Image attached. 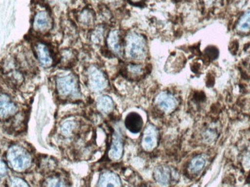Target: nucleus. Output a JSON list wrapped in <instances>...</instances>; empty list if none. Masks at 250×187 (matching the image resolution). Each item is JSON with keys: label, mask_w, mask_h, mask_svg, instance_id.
Here are the masks:
<instances>
[{"label": "nucleus", "mask_w": 250, "mask_h": 187, "mask_svg": "<svg viewBox=\"0 0 250 187\" xmlns=\"http://www.w3.org/2000/svg\"><path fill=\"white\" fill-rule=\"evenodd\" d=\"M153 176L158 184L163 186L169 185L175 179V172L168 166H159L153 172Z\"/></svg>", "instance_id": "nucleus-9"}, {"label": "nucleus", "mask_w": 250, "mask_h": 187, "mask_svg": "<svg viewBox=\"0 0 250 187\" xmlns=\"http://www.w3.org/2000/svg\"><path fill=\"white\" fill-rule=\"evenodd\" d=\"M45 187H65V183L57 176L49 177L45 182Z\"/></svg>", "instance_id": "nucleus-20"}, {"label": "nucleus", "mask_w": 250, "mask_h": 187, "mask_svg": "<svg viewBox=\"0 0 250 187\" xmlns=\"http://www.w3.org/2000/svg\"><path fill=\"white\" fill-rule=\"evenodd\" d=\"M1 118L6 119L17 112V107L6 94H1Z\"/></svg>", "instance_id": "nucleus-14"}, {"label": "nucleus", "mask_w": 250, "mask_h": 187, "mask_svg": "<svg viewBox=\"0 0 250 187\" xmlns=\"http://www.w3.org/2000/svg\"><path fill=\"white\" fill-rule=\"evenodd\" d=\"M98 187H121L122 182L120 176L116 173L106 171L100 175Z\"/></svg>", "instance_id": "nucleus-13"}, {"label": "nucleus", "mask_w": 250, "mask_h": 187, "mask_svg": "<svg viewBox=\"0 0 250 187\" xmlns=\"http://www.w3.org/2000/svg\"><path fill=\"white\" fill-rule=\"evenodd\" d=\"M203 1L207 6H211L214 2H216V0H203Z\"/></svg>", "instance_id": "nucleus-25"}, {"label": "nucleus", "mask_w": 250, "mask_h": 187, "mask_svg": "<svg viewBox=\"0 0 250 187\" xmlns=\"http://www.w3.org/2000/svg\"><path fill=\"white\" fill-rule=\"evenodd\" d=\"M236 30L240 33H248L250 32V9L242 15L236 23Z\"/></svg>", "instance_id": "nucleus-18"}, {"label": "nucleus", "mask_w": 250, "mask_h": 187, "mask_svg": "<svg viewBox=\"0 0 250 187\" xmlns=\"http://www.w3.org/2000/svg\"><path fill=\"white\" fill-rule=\"evenodd\" d=\"M86 75L88 86L93 92L105 90L109 85V81L105 73L96 66L89 67L86 72Z\"/></svg>", "instance_id": "nucleus-4"}, {"label": "nucleus", "mask_w": 250, "mask_h": 187, "mask_svg": "<svg viewBox=\"0 0 250 187\" xmlns=\"http://www.w3.org/2000/svg\"><path fill=\"white\" fill-rule=\"evenodd\" d=\"M35 53L40 65L44 68H49L53 64V56L49 47L43 42L39 41L35 45Z\"/></svg>", "instance_id": "nucleus-8"}, {"label": "nucleus", "mask_w": 250, "mask_h": 187, "mask_svg": "<svg viewBox=\"0 0 250 187\" xmlns=\"http://www.w3.org/2000/svg\"><path fill=\"white\" fill-rule=\"evenodd\" d=\"M124 153V142L121 135L119 133H115L112 139L110 149L109 150V159L113 161H118L123 157Z\"/></svg>", "instance_id": "nucleus-11"}, {"label": "nucleus", "mask_w": 250, "mask_h": 187, "mask_svg": "<svg viewBox=\"0 0 250 187\" xmlns=\"http://www.w3.org/2000/svg\"><path fill=\"white\" fill-rule=\"evenodd\" d=\"M128 1L133 5H140L144 2V0H128Z\"/></svg>", "instance_id": "nucleus-24"}, {"label": "nucleus", "mask_w": 250, "mask_h": 187, "mask_svg": "<svg viewBox=\"0 0 250 187\" xmlns=\"http://www.w3.org/2000/svg\"><path fill=\"white\" fill-rule=\"evenodd\" d=\"M6 159L9 167L19 173L26 170L32 164L31 155L25 148L19 145H13L9 148Z\"/></svg>", "instance_id": "nucleus-2"}, {"label": "nucleus", "mask_w": 250, "mask_h": 187, "mask_svg": "<svg viewBox=\"0 0 250 187\" xmlns=\"http://www.w3.org/2000/svg\"><path fill=\"white\" fill-rule=\"evenodd\" d=\"M127 77L132 79H137L145 75V67L141 64L129 63L125 66Z\"/></svg>", "instance_id": "nucleus-15"}, {"label": "nucleus", "mask_w": 250, "mask_h": 187, "mask_svg": "<svg viewBox=\"0 0 250 187\" xmlns=\"http://www.w3.org/2000/svg\"><path fill=\"white\" fill-rule=\"evenodd\" d=\"M207 164V159L203 155H198L191 160L188 164V171L191 173H198L201 172Z\"/></svg>", "instance_id": "nucleus-17"}, {"label": "nucleus", "mask_w": 250, "mask_h": 187, "mask_svg": "<svg viewBox=\"0 0 250 187\" xmlns=\"http://www.w3.org/2000/svg\"><path fill=\"white\" fill-rule=\"evenodd\" d=\"M73 128H74V124L71 121H66L61 127V132L65 136H69L73 132Z\"/></svg>", "instance_id": "nucleus-22"}, {"label": "nucleus", "mask_w": 250, "mask_h": 187, "mask_svg": "<svg viewBox=\"0 0 250 187\" xmlns=\"http://www.w3.org/2000/svg\"><path fill=\"white\" fill-rule=\"evenodd\" d=\"M8 169L6 163L3 160H1V178H3L7 174Z\"/></svg>", "instance_id": "nucleus-23"}, {"label": "nucleus", "mask_w": 250, "mask_h": 187, "mask_svg": "<svg viewBox=\"0 0 250 187\" xmlns=\"http://www.w3.org/2000/svg\"><path fill=\"white\" fill-rule=\"evenodd\" d=\"M53 26V19L46 10H40L35 14L33 27L36 32L40 33H47Z\"/></svg>", "instance_id": "nucleus-5"}, {"label": "nucleus", "mask_w": 250, "mask_h": 187, "mask_svg": "<svg viewBox=\"0 0 250 187\" xmlns=\"http://www.w3.org/2000/svg\"><path fill=\"white\" fill-rule=\"evenodd\" d=\"M107 47L111 53L117 56H120L123 53V45L121 43L120 31L112 29L106 38Z\"/></svg>", "instance_id": "nucleus-10"}, {"label": "nucleus", "mask_w": 250, "mask_h": 187, "mask_svg": "<svg viewBox=\"0 0 250 187\" xmlns=\"http://www.w3.org/2000/svg\"><path fill=\"white\" fill-rule=\"evenodd\" d=\"M155 104L160 111L169 113L176 109L177 101L176 97L169 92H162L155 98Z\"/></svg>", "instance_id": "nucleus-6"}, {"label": "nucleus", "mask_w": 250, "mask_h": 187, "mask_svg": "<svg viewBox=\"0 0 250 187\" xmlns=\"http://www.w3.org/2000/svg\"><path fill=\"white\" fill-rule=\"evenodd\" d=\"M7 184L9 187H29V184L17 176H10L8 179Z\"/></svg>", "instance_id": "nucleus-21"}, {"label": "nucleus", "mask_w": 250, "mask_h": 187, "mask_svg": "<svg viewBox=\"0 0 250 187\" xmlns=\"http://www.w3.org/2000/svg\"><path fill=\"white\" fill-rule=\"evenodd\" d=\"M124 53L131 61H143L148 55L147 41L143 35L136 32H129L124 39Z\"/></svg>", "instance_id": "nucleus-1"}, {"label": "nucleus", "mask_w": 250, "mask_h": 187, "mask_svg": "<svg viewBox=\"0 0 250 187\" xmlns=\"http://www.w3.org/2000/svg\"><path fill=\"white\" fill-rule=\"evenodd\" d=\"M96 108L104 113H109L113 112L114 102L108 95H102L96 100Z\"/></svg>", "instance_id": "nucleus-16"}, {"label": "nucleus", "mask_w": 250, "mask_h": 187, "mask_svg": "<svg viewBox=\"0 0 250 187\" xmlns=\"http://www.w3.org/2000/svg\"><path fill=\"white\" fill-rule=\"evenodd\" d=\"M56 85L59 95L62 98H74L80 94L78 79L73 73L58 75Z\"/></svg>", "instance_id": "nucleus-3"}, {"label": "nucleus", "mask_w": 250, "mask_h": 187, "mask_svg": "<svg viewBox=\"0 0 250 187\" xmlns=\"http://www.w3.org/2000/svg\"><path fill=\"white\" fill-rule=\"evenodd\" d=\"M158 138L159 131L157 128L152 124L147 125L142 137V147L146 151H152L157 146Z\"/></svg>", "instance_id": "nucleus-7"}, {"label": "nucleus", "mask_w": 250, "mask_h": 187, "mask_svg": "<svg viewBox=\"0 0 250 187\" xmlns=\"http://www.w3.org/2000/svg\"><path fill=\"white\" fill-rule=\"evenodd\" d=\"M79 21L82 25H85V26L92 25L94 22V15H93V12L91 11L90 9H84L83 11H82L79 16Z\"/></svg>", "instance_id": "nucleus-19"}, {"label": "nucleus", "mask_w": 250, "mask_h": 187, "mask_svg": "<svg viewBox=\"0 0 250 187\" xmlns=\"http://www.w3.org/2000/svg\"><path fill=\"white\" fill-rule=\"evenodd\" d=\"M144 121L141 116L136 112H131L125 117V126L132 133H138L141 131Z\"/></svg>", "instance_id": "nucleus-12"}]
</instances>
